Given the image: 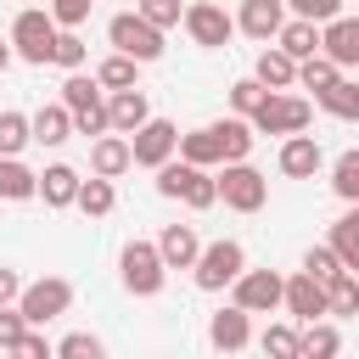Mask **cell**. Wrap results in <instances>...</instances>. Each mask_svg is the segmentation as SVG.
<instances>
[{
    "mask_svg": "<svg viewBox=\"0 0 359 359\" xmlns=\"http://www.w3.org/2000/svg\"><path fill=\"white\" fill-rule=\"evenodd\" d=\"M280 6H292V17H309V22H325V17H337L348 0H280Z\"/></svg>",
    "mask_w": 359,
    "mask_h": 359,
    "instance_id": "cell-44",
    "label": "cell"
},
{
    "mask_svg": "<svg viewBox=\"0 0 359 359\" xmlns=\"http://www.w3.org/2000/svg\"><path fill=\"white\" fill-rule=\"evenodd\" d=\"M174 151H180L185 163H196V168H213V163H219L213 123H202V129H191V135H174Z\"/></svg>",
    "mask_w": 359,
    "mask_h": 359,
    "instance_id": "cell-27",
    "label": "cell"
},
{
    "mask_svg": "<svg viewBox=\"0 0 359 359\" xmlns=\"http://www.w3.org/2000/svg\"><path fill=\"white\" fill-rule=\"evenodd\" d=\"M219 185V202L224 208H236V213H258L264 202H269V180L241 157V163H224V174L213 180Z\"/></svg>",
    "mask_w": 359,
    "mask_h": 359,
    "instance_id": "cell-7",
    "label": "cell"
},
{
    "mask_svg": "<svg viewBox=\"0 0 359 359\" xmlns=\"http://www.w3.org/2000/svg\"><path fill=\"white\" fill-rule=\"evenodd\" d=\"M314 101H320L331 118H342V123H353V118H359V84H353L348 73H342V79H331V84H325Z\"/></svg>",
    "mask_w": 359,
    "mask_h": 359,
    "instance_id": "cell-25",
    "label": "cell"
},
{
    "mask_svg": "<svg viewBox=\"0 0 359 359\" xmlns=\"http://www.w3.org/2000/svg\"><path fill=\"white\" fill-rule=\"evenodd\" d=\"M50 353H56V359H101V337H90V331H67Z\"/></svg>",
    "mask_w": 359,
    "mask_h": 359,
    "instance_id": "cell-38",
    "label": "cell"
},
{
    "mask_svg": "<svg viewBox=\"0 0 359 359\" xmlns=\"http://www.w3.org/2000/svg\"><path fill=\"white\" fill-rule=\"evenodd\" d=\"M180 202H185L191 213H202V208H213V202H219V185H213V174H208V168H196V174L185 180V191H180Z\"/></svg>",
    "mask_w": 359,
    "mask_h": 359,
    "instance_id": "cell-36",
    "label": "cell"
},
{
    "mask_svg": "<svg viewBox=\"0 0 359 359\" xmlns=\"http://www.w3.org/2000/svg\"><path fill=\"white\" fill-rule=\"evenodd\" d=\"M264 95H269V90H264L258 79H236V84H230V107H236L241 118H247V112H252V107H258Z\"/></svg>",
    "mask_w": 359,
    "mask_h": 359,
    "instance_id": "cell-43",
    "label": "cell"
},
{
    "mask_svg": "<svg viewBox=\"0 0 359 359\" xmlns=\"http://www.w3.org/2000/svg\"><path fill=\"white\" fill-rule=\"evenodd\" d=\"M331 252H337V264L342 269H353L359 275V213H342L337 224H331V241H325Z\"/></svg>",
    "mask_w": 359,
    "mask_h": 359,
    "instance_id": "cell-29",
    "label": "cell"
},
{
    "mask_svg": "<svg viewBox=\"0 0 359 359\" xmlns=\"http://www.w3.org/2000/svg\"><path fill=\"white\" fill-rule=\"evenodd\" d=\"M208 342H213V348H224V353H241V348L252 342V314H247V309H236V303H224V309L208 320Z\"/></svg>",
    "mask_w": 359,
    "mask_h": 359,
    "instance_id": "cell-16",
    "label": "cell"
},
{
    "mask_svg": "<svg viewBox=\"0 0 359 359\" xmlns=\"http://www.w3.org/2000/svg\"><path fill=\"white\" fill-rule=\"evenodd\" d=\"M28 146V112H0V157H17Z\"/></svg>",
    "mask_w": 359,
    "mask_h": 359,
    "instance_id": "cell-37",
    "label": "cell"
},
{
    "mask_svg": "<svg viewBox=\"0 0 359 359\" xmlns=\"http://www.w3.org/2000/svg\"><path fill=\"white\" fill-rule=\"evenodd\" d=\"M213 140H219V163H241L258 135H252V123L236 112V118H219V123H213Z\"/></svg>",
    "mask_w": 359,
    "mask_h": 359,
    "instance_id": "cell-22",
    "label": "cell"
},
{
    "mask_svg": "<svg viewBox=\"0 0 359 359\" xmlns=\"http://www.w3.org/2000/svg\"><path fill=\"white\" fill-rule=\"evenodd\" d=\"M258 348H264L269 359H297V331H292V325H269V331L258 337Z\"/></svg>",
    "mask_w": 359,
    "mask_h": 359,
    "instance_id": "cell-39",
    "label": "cell"
},
{
    "mask_svg": "<svg viewBox=\"0 0 359 359\" xmlns=\"http://www.w3.org/2000/svg\"><path fill=\"white\" fill-rule=\"evenodd\" d=\"M73 208H84L90 219H107V213L118 208V191H112V180H101V174L79 180V196H73Z\"/></svg>",
    "mask_w": 359,
    "mask_h": 359,
    "instance_id": "cell-28",
    "label": "cell"
},
{
    "mask_svg": "<svg viewBox=\"0 0 359 359\" xmlns=\"http://www.w3.org/2000/svg\"><path fill=\"white\" fill-rule=\"evenodd\" d=\"M320 163H325V151H320V140H314V135H303V129H297V135H286V140H280V174H286V180H314V174H320Z\"/></svg>",
    "mask_w": 359,
    "mask_h": 359,
    "instance_id": "cell-15",
    "label": "cell"
},
{
    "mask_svg": "<svg viewBox=\"0 0 359 359\" xmlns=\"http://www.w3.org/2000/svg\"><path fill=\"white\" fill-rule=\"evenodd\" d=\"M280 309L292 320H325V280H314L309 269H297L292 280H280Z\"/></svg>",
    "mask_w": 359,
    "mask_h": 359,
    "instance_id": "cell-13",
    "label": "cell"
},
{
    "mask_svg": "<svg viewBox=\"0 0 359 359\" xmlns=\"http://www.w3.org/2000/svg\"><path fill=\"white\" fill-rule=\"evenodd\" d=\"M11 67V39H0V73Z\"/></svg>",
    "mask_w": 359,
    "mask_h": 359,
    "instance_id": "cell-48",
    "label": "cell"
},
{
    "mask_svg": "<svg viewBox=\"0 0 359 359\" xmlns=\"http://www.w3.org/2000/svg\"><path fill=\"white\" fill-rule=\"evenodd\" d=\"M309 331H297V359H331L342 348V337L325 325V320H303Z\"/></svg>",
    "mask_w": 359,
    "mask_h": 359,
    "instance_id": "cell-30",
    "label": "cell"
},
{
    "mask_svg": "<svg viewBox=\"0 0 359 359\" xmlns=\"http://www.w3.org/2000/svg\"><path fill=\"white\" fill-rule=\"evenodd\" d=\"M247 123H252V135H297V129H309V123H314V107H309L303 95L269 90V95L247 112Z\"/></svg>",
    "mask_w": 359,
    "mask_h": 359,
    "instance_id": "cell-2",
    "label": "cell"
},
{
    "mask_svg": "<svg viewBox=\"0 0 359 359\" xmlns=\"http://www.w3.org/2000/svg\"><path fill=\"white\" fill-rule=\"evenodd\" d=\"M180 22H185L191 45H202V50H224L230 34H236V17H230L224 6H213V0H191V6L180 11Z\"/></svg>",
    "mask_w": 359,
    "mask_h": 359,
    "instance_id": "cell-8",
    "label": "cell"
},
{
    "mask_svg": "<svg viewBox=\"0 0 359 359\" xmlns=\"http://www.w3.org/2000/svg\"><path fill=\"white\" fill-rule=\"evenodd\" d=\"M84 56H90V45L79 39V28H56V39H50V62L73 73V67H84Z\"/></svg>",
    "mask_w": 359,
    "mask_h": 359,
    "instance_id": "cell-34",
    "label": "cell"
},
{
    "mask_svg": "<svg viewBox=\"0 0 359 359\" xmlns=\"http://www.w3.org/2000/svg\"><path fill=\"white\" fill-rule=\"evenodd\" d=\"M275 45H280L292 62H303V56H314V50H320V22L292 17V22H280V28H275Z\"/></svg>",
    "mask_w": 359,
    "mask_h": 359,
    "instance_id": "cell-23",
    "label": "cell"
},
{
    "mask_svg": "<svg viewBox=\"0 0 359 359\" xmlns=\"http://www.w3.org/2000/svg\"><path fill=\"white\" fill-rule=\"evenodd\" d=\"M325 314H359V275L353 269H337V275H325Z\"/></svg>",
    "mask_w": 359,
    "mask_h": 359,
    "instance_id": "cell-26",
    "label": "cell"
},
{
    "mask_svg": "<svg viewBox=\"0 0 359 359\" xmlns=\"http://www.w3.org/2000/svg\"><path fill=\"white\" fill-rule=\"evenodd\" d=\"M50 39H56V22H50L45 6H22V11L11 17V56L45 67V62H50Z\"/></svg>",
    "mask_w": 359,
    "mask_h": 359,
    "instance_id": "cell-5",
    "label": "cell"
},
{
    "mask_svg": "<svg viewBox=\"0 0 359 359\" xmlns=\"http://www.w3.org/2000/svg\"><path fill=\"white\" fill-rule=\"evenodd\" d=\"M191 269H196V286H202V292H224V286L247 269V252H241V241H230V236H224V241L202 247Z\"/></svg>",
    "mask_w": 359,
    "mask_h": 359,
    "instance_id": "cell-9",
    "label": "cell"
},
{
    "mask_svg": "<svg viewBox=\"0 0 359 359\" xmlns=\"http://www.w3.org/2000/svg\"><path fill=\"white\" fill-rule=\"evenodd\" d=\"M146 118H151V101H146V90H140V84L112 90V95H107V129H112V135H135Z\"/></svg>",
    "mask_w": 359,
    "mask_h": 359,
    "instance_id": "cell-14",
    "label": "cell"
},
{
    "mask_svg": "<svg viewBox=\"0 0 359 359\" xmlns=\"http://www.w3.org/2000/svg\"><path fill=\"white\" fill-rule=\"evenodd\" d=\"M17 353H28V359H50V342L28 325V331H22V342H17Z\"/></svg>",
    "mask_w": 359,
    "mask_h": 359,
    "instance_id": "cell-46",
    "label": "cell"
},
{
    "mask_svg": "<svg viewBox=\"0 0 359 359\" xmlns=\"http://www.w3.org/2000/svg\"><path fill=\"white\" fill-rule=\"evenodd\" d=\"M67 135H73V118H67L62 101H50V107H39L28 118V140H39V146H62Z\"/></svg>",
    "mask_w": 359,
    "mask_h": 359,
    "instance_id": "cell-24",
    "label": "cell"
},
{
    "mask_svg": "<svg viewBox=\"0 0 359 359\" xmlns=\"http://www.w3.org/2000/svg\"><path fill=\"white\" fill-rule=\"evenodd\" d=\"M123 168H135L129 163V135H95V146H90V174H101V180H118Z\"/></svg>",
    "mask_w": 359,
    "mask_h": 359,
    "instance_id": "cell-19",
    "label": "cell"
},
{
    "mask_svg": "<svg viewBox=\"0 0 359 359\" xmlns=\"http://www.w3.org/2000/svg\"><path fill=\"white\" fill-rule=\"evenodd\" d=\"M151 247H157V258H163L168 269H191V264H196V252H202L196 224H163V236H157Z\"/></svg>",
    "mask_w": 359,
    "mask_h": 359,
    "instance_id": "cell-18",
    "label": "cell"
},
{
    "mask_svg": "<svg viewBox=\"0 0 359 359\" xmlns=\"http://www.w3.org/2000/svg\"><path fill=\"white\" fill-rule=\"evenodd\" d=\"M331 191L342 202H359V151H342L337 168H331Z\"/></svg>",
    "mask_w": 359,
    "mask_h": 359,
    "instance_id": "cell-35",
    "label": "cell"
},
{
    "mask_svg": "<svg viewBox=\"0 0 359 359\" xmlns=\"http://www.w3.org/2000/svg\"><path fill=\"white\" fill-rule=\"evenodd\" d=\"M135 11H140L151 28H163V34H168V28H180V11H185V6H180V0H140Z\"/></svg>",
    "mask_w": 359,
    "mask_h": 359,
    "instance_id": "cell-40",
    "label": "cell"
},
{
    "mask_svg": "<svg viewBox=\"0 0 359 359\" xmlns=\"http://www.w3.org/2000/svg\"><path fill=\"white\" fill-rule=\"evenodd\" d=\"M280 22H286V6L280 0H241V11H236V28L247 39H258V45H269Z\"/></svg>",
    "mask_w": 359,
    "mask_h": 359,
    "instance_id": "cell-17",
    "label": "cell"
},
{
    "mask_svg": "<svg viewBox=\"0 0 359 359\" xmlns=\"http://www.w3.org/2000/svg\"><path fill=\"white\" fill-rule=\"evenodd\" d=\"M34 196H45V208H73V196H79V168L50 163L45 174H34Z\"/></svg>",
    "mask_w": 359,
    "mask_h": 359,
    "instance_id": "cell-20",
    "label": "cell"
},
{
    "mask_svg": "<svg viewBox=\"0 0 359 359\" xmlns=\"http://www.w3.org/2000/svg\"><path fill=\"white\" fill-rule=\"evenodd\" d=\"M62 107H67V118H73V135H107V101H101L95 73L73 67V73L62 79Z\"/></svg>",
    "mask_w": 359,
    "mask_h": 359,
    "instance_id": "cell-1",
    "label": "cell"
},
{
    "mask_svg": "<svg viewBox=\"0 0 359 359\" xmlns=\"http://www.w3.org/2000/svg\"><path fill=\"white\" fill-rule=\"evenodd\" d=\"M17 292H22V275L0 264V303H17Z\"/></svg>",
    "mask_w": 359,
    "mask_h": 359,
    "instance_id": "cell-47",
    "label": "cell"
},
{
    "mask_svg": "<svg viewBox=\"0 0 359 359\" xmlns=\"http://www.w3.org/2000/svg\"><path fill=\"white\" fill-rule=\"evenodd\" d=\"M34 196V168L22 157H0V202H28Z\"/></svg>",
    "mask_w": 359,
    "mask_h": 359,
    "instance_id": "cell-31",
    "label": "cell"
},
{
    "mask_svg": "<svg viewBox=\"0 0 359 359\" xmlns=\"http://www.w3.org/2000/svg\"><path fill=\"white\" fill-rule=\"evenodd\" d=\"M331 79H342V67H337L331 56H320V50H314V56H303V62H297V79H292V84H303V90H314V95H320Z\"/></svg>",
    "mask_w": 359,
    "mask_h": 359,
    "instance_id": "cell-33",
    "label": "cell"
},
{
    "mask_svg": "<svg viewBox=\"0 0 359 359\" xmlns=\"http://www.w3.org/2000/svg\"><path fill=\"white\" fill-rule=\"evenodd\" d=\"M73 309V280H62V275H39V280H28L22 292H17V314L28 320V325H50V320H62Z\"/></svg>",
    "mask_w": 359,
    "mask_h": 359,
    "instance_id": "cell-4",
    "label": "cell"
},
{
    "mask_svg": "<svg viewBox=\"0 0 359 359\" xmlns=\"http://www.w3.org/2000/svg\"><path fill=\"white\" fill-rule=\"evenodd\" d=\"M118 280H123L129 297H157L163 280H168V264L157 258L151 241H129V247L118 252Z\"/></svg>",
    "mask_w": 359,
    "mask_h": 359,
    "instance_id": "cell-3",
    "label": "cell"
},
{
    "mask_svg": "<svg viewBox=\"0 0 359 359\" xmlns=\"http://www.w3.org/2000/svg\"><path fill=\"white\" fill-rule=\"evenodd\" d=\"M174 123L168 118H146L135 135H129V163H140V168H157L163 157H174Z\"/></svg>",
    "mask_w": 359,
    "mask_h": 359,
    "instance_id": "cell-12",
    "label": "cell"
},
{
    "mask_svg": "<svg viewBox=\"0 0 359 359\" xmlns=\"http://www.w3.org/2000/svg\"><path fill=\"white\" fill-rule=\"evenodd\" d=\"M22 331H28V320H22V314H17L11 303H0V353H17Z\"/></svg>",
    "mask_w": 359,
    "mask_h": 359,
    "instance_id": "cell-42",
    "label": "cell"
},
{
    "mask_svg": "<svg viewBox=\"0 0 359 359\" xmlns=\"http://www.w3.org/2000/svg\"><path fill=\"white\" fill-rule=\"evenodd\" d=\"M230 303L236 309H247V314H275L280 309V275L275 269H241L236 280H230Z\"/></svg>",
    "mask_w": 359,
    "mask_h": 359,
    "instance_id": "cell-10",
    "label": "cell"
},
{
    "mask_svg": "<svg viewBox=\"0 0 359 359\" xmlns=\"http://www.w3.org/2000/svg\"><path fill=\"white\" fill-rule=\"evenodd\" d=\"M320 56H331L342 73L359 62V17H348V11H337V17H325L320 22Z\"/></svg>",
    "mask_w": 359,
    "mask_h": 359,
    "instance_id": "cell-11",
    "label": "cell"
},
{
    "mask_svg": "<svg viewBox=\"0 0 359 359\" xmlns=\"http://www.w3.org/2000/svg\"><path fill=\"white\" fill-rule=\"evenodd\" d=\"M90 6H95V0H45V11H50L56 28H79V22L90 17Z\"/></svg>",
    "mask_w": 359,
    "mask_h": 359,
    "instance_id": "cell-41",
    "label": "cell"
},
{
    "mask_svg": "<svg viewBox=\"0 0 359 359\" xmlns=\"http://www.w3.org/2000/svg\"><path fill=\"white\" fill-rule=\"evenodd\" d=\"M95 84H101V90H129V84H140V62L123 56V50H112V56L95 67Z\"/></svg>",
    "mask_w": 359,
    "mask_h": 359,
    "instance_id": "cell-32",
    "label": "cell"
},
{
    "mask_svg": "<svg viewBox=\"0 0 359 359\" xmlns=\"http://www.w3.org/2000/svg\"><path fill=\"white\" fill-rule=\"evenodd\" d=\"M303 269H309L314 280H325V275H337L342 264H337V252H331V247H309V252H303Z\"/></svg>",
    "mask_w": 359,
    "mask_h": 359,
    "instance_id": "cell-45",
    "label": "cell"
},
{
    "mask_svg": "<svg viewBox=\"0 0 359 359\" xmlns=\"http://www.w3.org/2000/svg\"><path fill=\"white\" fill-rule=\"evenodd\" d=\"M107 39H112V50H123V56H135L140 67L163 56V28H151V22L140 17V11H118V17L107 22Z\"/></svg>",
    "mask_w": 359,
    "mask_h": 359,
    "instance_id": "cell-6",
    "label": "cell"
},
{
    "mask_svg": "<svg viewBox=\"0 0 359 359\" xmlns=\"http://www.w3.org/2000/svg\"><path fill=\"white\" fill-rule=\"evenodd\" d=\"M252 79H258L264 90H292V79H297V62H292L280 45H264V50H258V62H252Z\"/></svg>",
    "mask_w": 359,
    "mask_h": 359,
    "instance_id": "cell-21",
    "label": "cell"
}]
</instances>
